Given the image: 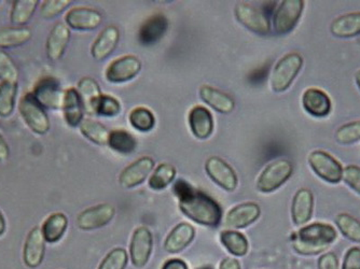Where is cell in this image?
Masks as SVG:
<instances>
[{"instance_id":"obj_40","label":"cell","mask_w":360,"mask_h":269,"mask_svg":"<svg viewBox=\"0 0 360 269\" xmlns=\"http://www.w3.org/2000/svg\"><path fill=\"white\" fill-rule=\"evenodd\" d=\"M121 112V105L118 99L103 94L94 107V114L112 117Z\"/></svg>"},{"instance_id":"obj_10","label":"cell","mask_w":360,"mask_h":269,"mask_svg":"<svg viewBox=\"0 0 360 269\" xmlns=\"http://www.w3.org/2000/svg\"><path fill=\"white\" fill-rule=\"evenodd\" d=\"M153 249V237L150 230L145 226L137 228L133 232L129 244V256L132 264L141 269L147 265Z\"/></svg>"},{"instance_id":"obj_27","label":"cell","mask_w":360,"mask_h":269,"mask_svg":"<svg viewBox=\"0 0 360 269\" xmlns=\"http://www.w3.org/2000/svg\"><path fill=\"white\" fill-rule=\"evenodd\" d=\"M200 96L204 103L219 113L228 114L233 111L236 105L233 98L217 88L210 86H202L200 88Z\"/></svg>"},{"instance_id":"obj_14","label":"cell","mask_w":360,"mask_h":269,"mask_svg":"<svg viewBox=\"0 0 360 269\" xmlns=\"http://www.w3.org/2000/svg\"><path fill=\"white\" fill-rule=\"evenodd\" d=\"M141 70V62L134 55L122 56L113 60L105 72L111 83H123L132 80Z\"/></svg>"},{"instance_id":"obj_51","label":"cell","mask_w":360,"mask_h":269,"mask_svg":"<svg viewBox=\"0 0 360 269\" xmlns=\"http://www.w3.org/2000/svg\"><path fill=\"white\" fill-rule=\"evenodd\" d=\"M355 80L356 84H357L358 88H359L360 91V70L356 72Z\"/></svg>"},{"instance_id":"obj_23","label":"cell","mask_w":360,"mask_h":269,"mask_svg":"<svg viewBox=\"0 0 360 269\" xmlns=\"http://www.w3.org/2000/svg\"><path fill=\"white\" fill-rule=\"evenodd\" d=\"M169 27V22L163 14L151 15L141 25L139 32V41L145 46L157 44L163 38Z\"/></svg>"},{"instance_id":"obj_29","label":"cell","mask_w":360,"mask_h":269,"mask_svg":"<svg viewBox=\"0 0 360 269\" xmlns=\"http://www.w3.org/2000/svg\"><path fill=\"white\" fill-rule=\"evenodd\" d=\"M77 91L84 105V111L90 114H94L95 104L103 95L98 83L90 77H84L79 81Z\"/></svg>"},{"instance_id":"obj_3","label":"cell","mask_w":360,"mask_h":269,"mask_svg":"<svg viewBox=\"0 0 360 269\" xmlns=\"http://www.w3.org/2000/svg\"><path fill=\"white\" fill-rule=\"evenodd\" d=\"M303 58L299 53L286 54L275 65L271 74L273 92L283 93L288 90L299 72L302 70Z\"/></svg>"},{"instance_id":"obj_52","label":"cell","mask_w":360,"mask_h":269,"mask_svg":"<svg viewBox=\"0 0 360 269\" xmlns=\"http://www.w3.org/2000/svg\"><path fill=\"white\" fill-rule=\"evenodd\" d=\"M199 269H212V267L207 266V267H201V268Z\"/></svg>"},{"instance_id":"obj_11","label":"cell","mask_w":360,"mask_h":269,"mask_svg":"<svg viewBox=\"0 0 360 269\" xmlns=\"http://www.w3.org/2000/svg\"><path fill=\"white\" fill-rule=\"evenodd\" d=\"M115 214L116 209L112 205L101 204L80 212L77 216L76 224L82 230H97L110 223Z\"/></svg>"},{"instance_id":"obj_28","label":"cell","mask_w":360,"mask_h":269,"mask_svg":"<svg viewBox=\"0 0 360 269\" xmlns=\"http://www.w3.org/2000/svg\"><path fill=\"white\" fill-rule=\"evenodd\" d=\"M68 218L63 212L50 214L41 226L42 236L49 244H56L68 230Z\"/></svg>"},{"instance_id":"obj_17","label":"cell","mask_w":360,"mask_h":269,"mask_svg":"<svg viewBox=\"0 0 360 269\" xmlns=\"http://www.w3.org/2000/svg\"><path fill=\"white\" fill-rule=\"evenodd\" d=\"M302 106L309 114L315 117H326L330 114L333 104L330 97L323 90L309 88L302 95Z\"/></svg>"},{"instance_id":"obj_19","label":"cell","mask_w":360,"mask_h":269,"mask_svg":"<svg viewBox=\"0 0 360 269\" xmlns=\"http://www.w3.org/2000/svg\"><path fill=\"white\" fill-rule=\"evenodd\" d=\"M70 40V30L66 24L56 23L46 39V55L49 60H60L64 55Z\"/></svg>"},{"instance_id":"obj_44","label":"cell","mask_w":360,"mask_h":269,"mask_svg":"<svg viewBox=\"0 0 360 269\" xmlns=\"http://www.w3.org/2000/svg\"><path fill=\"white\" fill-rule=\"evenodd\" d=\"M342 180L351 188L353 191L360 195V167L356 165H349L343 168Z\"/></svg>"},{"instance_id":"obj_16","label":"cell","mask_w":360,"mask_h":269,"mask_svg":"<svg viewBox=\"0 0 360 269\" xmlns=\"http://www.w3.org/2000/svg\"><path fill=\"white\" fill-rule=\"evenodd\" d=\"M103 15L97 10L76 7L65 15L66 25L75 30H93L102 24Z\"/></svg>"},{"instance_id":"obj_50","label":"cell","mask_w":360,"mask_h":269,"mask_svg":"<svg viewBox=\"0 0 360 269\" xmlns=\"http://www.w3.org/2000/svg\"><path fill=\"white\" fill-rule=\"evenodd\" d=\"M7 230V223H6V218L4 216L3 212L0 211V237L3 236Z\"/></svg>"},{"instance_id":"obj_5","label":"cell","mask_w":360,"mask_h":269,"mask_svg":"<svg viewBox=\"0 0 360 269\" xmlns=\"http://www.w3.org/2000/svg\"><path fill=\"white\" fill-rule=\"evenodd\" d=\"M19 111L24 122L37 135H44L50 129V120L44 107L32 93H26L19 103Z\"/></svg>"},{"instance_id":"obj_9","label":"cell","mask_w":360,"mask_h":269,"mask_svg":"<svg viewBox=\"0 0 360 269\" xmlns=\"http://www.w3.org/2000/svg\"><path fill=\"white\" fill-rule=\"evenodd\" d=\"M32 95L44 108L58 110L62 109L64 92L60 88V83L54 77H44L36 84Z\"/></svg>"},{"instance_id":"obj_31","label":"cell","mask_w":360,"mask_h":269,"mask_svg":"<svg viewBox=\"0 0 360 269\" xmlns=\"http://www.w3.org/2000/svg\"><path fill=\"white\" fill-rule=\"evenodd\" d=\"M220 242L224 248L234 256H244L250 250L248 238L236 230H224L220 234Z\"/></svg>"},{"instance_id":"obj_48","label":"cell","mask_w":360,"mask_h":269,"mask_svg":"<svg viewBox=\"0 0 360 269\" xmlns=\"http://www.w3.org/2000/svg\"><path fill=\"white\" fill-rule=\"evenodd\" d=\"M9 155V145H8L7 141L5 140L3 135L0 133V163L7 161Z\"/></svg>"},{"instance_id":"obj_7","label":"cell","mask_w":360,"mask_h":269,"mask_svg":"<svg viewBox=\"0 0 360 269\" xmlns=\"http://www.w3.org/2000/svg\"><path fill=\"white\" fill-rule=\"evenodd\" d=\"M307 161L315 175L323 181L331 184H338L342 181L343 166L330 153L323 150H315L309 153Z\"/></svg>"},{"instance_id":"obj_6","label":"cell","mask_w":360,"mask_h":269,"mask_svg":"<svg viewBox=\"0 0 360 269\" xmlns=\"http://www.w3.org/2000/svg\"><path fill=\"white\" fill-rule=\"evenodd\" d=\"M302 0H285L276 8L273 16V30L276 35H287L300 21L304 10Z\"/></svg>"},{"instance_id":"obj_38","label":"cell","mask_w":360,"mask_h":269,"mask_svg":"<svg viewBox=\"0 0 360 269\" xmlns=\"http://www.w3.org/2000/svg\"><path fill=\"white\" fill-rule=\"evenodd\" d=\"M335 224L340 232L352 242H360V222L347 214H340L335 216Z\"/></svg>"},{"instance_id":"obj_43","label":"cell","mask_w":360,"mask_h":269,"mask_svg":"<svg viewBox=\"0 0 360 269\" xmlns=\"http://www.w3.org/2000/svg\"><path fill=\"white\" fill-rule=\"evenodd\" d=\"M70 0H46L42 3L40 14L44 19H53L72 5Z\"/></svg>"},{"instance_id":"obj_42","label":"cell","mask_w":360,"mask_h":269,"mask_svg":"<svg viewBox=\"0 0 360 269\" xmlns=\"http://www.w3.org/2000/svg\"><path fill=\"white\" fill-rule=\"evenodd\" d=\"M19 70L6 52L0 50V80L5 82L18 83Z\"/></svg>"},{"instance_id":"obj_12","label":"cell","mask_w":360,"mask_h":269,"mask_svg":"<svg viewBox=\"0 0 360 269\" xmlns=\"http://www.w3.org/2000/svg\"><path fill=\"white\" fill-rule=\"evenodd\" d=\"M205 169L212 181L228 192L236 191L238 180L233 168L218 157H212L206 161Z\"/></svg>"},{"instance_id":"obj_30","label":"cell","mask_w":360,"mask_h":269,"mask_svg":"<svg viewBox=\"0 0 360 269\" xmlns=\"http://www.w3.org/2000/svg\"><path fill=\"white\" fill-rule=\"evenodd\" d=\"M107 145L113 151H116L120 155H131L136 150L137 140L132 133H129L124 129H113L109 133Z\"/></svg>"},{"instance_id":"obj_34","label":"cell","mask_w":360,"mask_h":269,"mask_svg":"<svg viewBox=\"0 0 360 269\" xmlns=\"http://www.w3.org/2000/svg\"><path fill=\"white\" fill-rule=\"evenodd\" d=\"M79 129H80L81 133L91 143L98 145H105L108 143L110 131L102 123L91 120V119H84V121L79 125Z\"/></svg>"},{"instance_id":"obj_4","label":"cell","mask_w":360,"mask_h":269,"mask_svg":"<svg viewBox=\"0 0 360 269\" xmlns=\"http://www.w3.org/2000/svg\"><path fill=\"white\" fill-rule=\"evenodd\" d=\"M293 166L287 159L271 162L257 180V189L261 193H272L280 189L283 184L292 176Z\"/></svg>"},{"instance_id":"obj_32","label":"cell","mask_w":360,"mask_h":269,"mask_svg":"<svg viewBox=\"0 0 360 269\" xmlns=\"http://www.w3.org/2000/svg\"><path fill=\"white\" fill-rule=\"evenodd\" d=\"M32 32L26 27H8L0 29V48H16L32 39Z\"/></svg>"},{"instance_id":"obj_22","label":"cell","mask_w":360,"mask_h":269,"mask_svg":"<svg viewBox=\"0 0 360 269\" xmlns=\"http://www.w3.org/2000/svg\"><path fill=\"white\" fill-rule=\"evenodd\" d=\"M190 129L198 139H207L214 131V119L212 113L203 106L191 109L188 117Z\"/></svg>"},{"instance_id":"obj_20","label":"cell","mask_w":360,"mask_h":269,"mask_svg":"<svg viewBox=\"0 0 360 269\" xmlns=\"http://www.w3.org/2000/svg\"><path fill=\"white\" fill-rule=\"evenodd\" d=\"M314 209V196L309 189H300L292 199L291 218L297 226L304 225L311 220Z\"/></svg>"},{"instance_id":"obj_21","label":"cell","mask_w":360,"mask_h":269,"mask_svg":"<svg viewBox=\"0 0 360 269\" xmlns=\"http://www.w3.org/2000/svg\"><path fill=\"white\" fill-rule=\"evenodd\" d=\"M120 32L117 26H108L96 38L91 48V54L96 60H104L112 54L118 46Z\"/></svg>"},{"instance_id":"obj_26","label":"cell","mask_w":360,"mask_h":269,"mask_svg":"<svg viewBox=\"0 0 360 269\" xmlns=\"http://www.w3.org/2000/svg\"><path fill=\"white\" fill-rule=\"evenodd\" d=\"M330 32L335 37L341 39L357 37L360 35V11L342 14L333 20Z\"/></svg>"},{"instance_id":"obj_49","label":"cell","mask_w":360,"mask_h":269,"mask_svg":"<svg viewBox=\"0 0 360 269\" xmlns=\"http://www.w3.org/2000/svg\"><path fill=\"white\" fill-rule=\"evenodd\" d=\"M219 269H240V264L233 258H226L220 263Z\"/></svg>"},{"instance_id":"obj_33","label":"cell","mask_w":360,"mask_h":269,"mask_svg":"<svg viewBox=\"0 0 360 269\" xmlns=\"http://www.w3.org/2000/svg\"><path fill=\"white\" fill-rule=\"evenodd\" d=\"M39 0H16L12 3L10 20L13 25H25L35 13Z\"/></svg>"},{"instance_id":"obj_15","label":"cell","mask_w":360,"mask_h":269,"mask_svg":"<svg viewBox=\"0 0 360 269\" xmlns=\"http://www.w3.org/2000/svg\"><path fill=\"white\" fill-rule=\"evenodd\" d=\"M46 254V240L41 228H34L28 232L23 249V262L28 268H38L42 264Z\"/></svg>"},{"instance_id":"obj_2","label":"cell","mask_w":360,"mask_h":269,"mask_svg":"<svg viewBox=\"0 0 360 269\" xmlns=\"http://www.w3.org/2000/svg\"><path fill=\"white\" fill-rule=\"evenodd\" d=\"M337 237V230L330 224H309L295 235L292 247L303 256H315L327 250Z\"/></svg>"},{"instance_id":"obj_8","label":"cell","mask_w":360,"mask_h":269,"mask_svg":"<svg viewBox=\"0 0 360 269\" xmlns=\"http://www.w3.org/2000/svg\"><path fill=\"white\" fill-rule=\"evenodd\" d=\"M236 20L242 24L244 27L252 30L258 35H269L271 32L270 20L268 13L261 8L256 7L252 4L240 1L236 4Z\"/></svg>"},{"instance_id":"obj_36","label":"cell","mask_w":360,"mask_h":269,"mask_svg":"<svg viewBox=\"0 0 360 269\" xmlns=\"http://www.w3.org/2000/svg\"><path fill=\"white\" fill-rule=\"evenodd\" d=\"M176 177V168L172 164L163 163L155 168L149 179V187L155 191H161L169 187Z\"/></svg>"},{"instance_id":"obj_25","label":"cell","mask_w":360,"mask_h":269,"mask_svg":"<svg viewBox=\"0 0 360 269\" xmlns=\"http://www.w3.org/2000/svg\"><path fill=\"white\" fill-rule=\"evenodd\" d=\"M62 110L65 122L70 127L79 126L84 121V105L76 88H70L65 91Z\"/></svg>"},{"instance_id":"obj_39","label":"cell","mask_w":360,"mask_h":269,"mask_svg":"<svg viewBox=\"0 0 360 269\" xmlns=\"http://www.w3.org/2000/svg\"><path fill=\"white\" fill-rule=\"evenodd\" d=\"M335 138L338 143L343 145H354L360 141V120L340 126L335 131Z\"/></svg>"},{"instance_id":"obj_18","label":"cell","mask_w":360,"mask_h":269,"mask_svg":"<svg viewBox=\"0 0 360 269\" xmlns=\"http://www.w3.org/2000/svg\"><path fill=\"white\" fill-rule=\"evenodd\" d=\"M261 210L258 204L244 203L236 206L226 216V225L234 230L248 228L258 220Z\"/></svg>"},{"instance_id":"obj_24","label":"cell","mask_w":360,"mask_h":269,"mask_svg":"<svg viewBox=\"0 0 360 269\" xmlns=\"http://www.w3.org/2000/svg\"><path fill=\"white\" fill-rule=\"evenodd\" d=\"M195 236V230L189 223H179L172 230L165 242V249L169 254H179L185 250Z\"/></svg>"},{"instance_id":"obj_41","label":"cell","mask_w":360,"mask_h":269,"mask_svg":"<svg viewBox=\"0 0 360 269\" xmlns=\"http://www.w3.org/2000/svg\"><path fill=\"white\" fill-rule=\"evenodd\" d=\"M127 261L129 258L127 251L123 248H115L105 256L98 269H125Z\"/></svg>"},{"instance_id":"obj_45","label":"cell","mask_w":360,"mask_h":269,"mask_svg":"<svg viewBox=\"0 0 360 269\" xmlns=\"http://www.w3.org/2000/svg\"><path fill=\"white\" fill-rule=\"evenodd\" d=\"M342 269H360L359 247H353L347 251Z\"/></svg>"},{"instance_id":"obj_46","label":"cell","mask_w":360,"mask_h":269,"mask_svg":"<svg viewBox=\"0 0 360 269\" xmlns=\"http://www.w3.org/2000/svg\"><path fill=\"white\" fill-rule=\"evenodd\" d=\"M319 269H339L337 256L333 252L323 254L319 260Z\"/></svg>"},{"instance_id":"obj_35","label":"cell","mask_w":360,"mask_h":269,"mask_svg":"<svg viewBox=\"0 0 360 269\" xmlns=\"http://www.w3.org/2000/svg\"><path fill=\"white\" fill-rule=\"evenodd\" d=\"M18 90V83L0 82V117H8L13 112Z\"/></svg>"},{"instance_id":"obj_1","label":"cell","mask_w":360,"mask_h":269,"mask_svg":"<svg viewBox=\"0 0 360 269\" xmlns=\"http://www.w3.org/2000/svg\"><path fill=\"white\" fill-rule=\"evenodd\" d=\"M174 191L179 202V209L190 220L208 228L219 225L222 209L215 199L194 189L183 179L176 182Z\"/></svg>"},{"instance_id":"obj_13","label":"cell","mask_w":360,"mask_h":269,"mask_svg":"<svg viewBox=\"0 0 360 269\" xmlns=\"http://www.w3.org/2000/svg\"><path fill=\"white\" fill-rule=\"evenodd\" d=\"M153 168L155 161L150 157H141L123 169L119 176V183L124 189L139 187L148 178Z\"/></svg>"},{"instance_id":"obj_37","label":"cell","mask_w":360,"mask_h":269,"mask_svg":"<svg viewBox=\"0 0 360 269\" xmlns=\"http://www.w3.org/2000/svg\"><path fill=\"white\" fill-rule=\"evenodd\" d=\"M129 120L134 129L143 133L151 131L155 125V115L145 107H137L133 109L129 113Z\"/></svg>"},{"instance_id":"obj_47","label":"cell","mask_w":360,"mask_h":269,"mask_svg":"<svg viewBox=\"0 0 360 269\" xmlns=\"http://www.w3.org/2000/svg\"><path fill=\"white\" fill-rule=\"evenodd\" d=\"M162 269H188L187 263L180 258H171L167 261Z\"/></svg>"}]
</instances>
